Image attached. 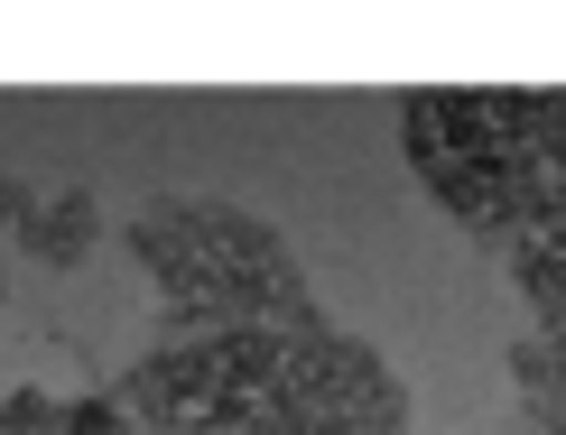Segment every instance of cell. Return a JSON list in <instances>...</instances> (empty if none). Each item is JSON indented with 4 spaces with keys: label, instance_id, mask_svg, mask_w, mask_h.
Here are the masks:
<instances>
[{
    "label": "cell",
    "instance_id": "cell-1",
    "mask_svg": "<svg viewBox=\"0 0 566 435\" xmlns=\"http://www.w3.org/2000/svg\"><path fill=\"white\" fill-rule=\"evenodd\" d=\"M112 407L139 435H418L381 343L325 316L158 333L112 380Z\"/></svg>",
    "mask_w": 566,
    "mask_h": 435
},
{
    "label": "cell",
    "instance_id": "cell-2",
    "mask_svg": "<svg viewBox=\"0 0 566 435\" xmlns=\"http://www.w3.org/2000/svg\"><path fill=\"white\" fill-rule=\"evenodd\" d=\"M399 158L464 241L502 251L566 185V84H511V93L418 84L399 93Z\"/></svg>",
    "mask_w": 566,
    "mask_h": 435
},
{
    "label": "cell",
    "instance_id": "cell-3",
    "mask_svg": "<svg viewBox=\"0 0 566 435\" xmlns=\"http://www.w3.org/2000/svg\"><path fill=\"white\" fill-rule=\"evenodd\" d=\"M130 269L158 287V325L168 333H232V325H297L325 316L306 259L289 251V232L261 223L242 204L214 195H149L122 223Z\"/></svg>",
    "mask_w": 566,
    "mask_h": 435
},
{
    "label": "cell",
    "instance_id": "cell-4",
    "mask_svg": "<svg viewBox=\"0 0 566 435\" xmlns=\"http://www.w3.org/2000/svg\"><path fill=\"white\" fill-rule=\"evenodd\" d=\"M511 435H566V316H530L511 343Z\"/></svg>",
    "mask_w": 566,
    "mask_h": 435
},
{
    "label": "cell",
    "instance_id": "cell-5",
    "mask_svg": "<svg viewBox=\"0 0 566 435\" xmlns=\"http://www.w3.org/2000/svg\"><path fill=\"white\" fill-rule=\"evenodd\" d=\"M492 259H502V278L521 287L530 316H566V185H557V195L538 204V213H530V223L511 232Z\"/></svg>",
    "mask_w": 566,
    "mask_h": 435
},
{
    "label": "cell",
    "instance_id": "cell-6",
    "mask_svg": "<svg viewBox=\"0 0 566 435\" xmlns=\"http://www.w3.org/2000/svg\"><path fill=\"white\" fill-rule=\"evenodd\" d=\"M0 435H139L112 390H0Z\"/></svg>",
    "mask_w": 566,
    "mask_h": 435
},
{
    "label": "cell",
    "instance_id": "cell-7",
    "mask_svg": "<svg viewBox=\"0 0 566 435\" xmlns=\"http://www.w3.org/2000/svg\"><path fill=\"white\" fill-rule=\"evenodd\" d=\"M93 232H103V213H93L84 185H65V195H29V213H19V251L38 259V269H75V259L93 251Z\"/></svg>",
    "mask_w": 566,
    "mask_h": 435
}]
</instances>
